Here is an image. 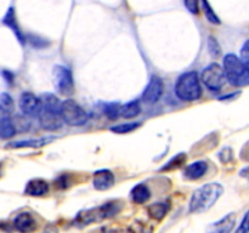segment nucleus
Here are the masks:
<instances>
[{
    "label": "nucleus",
    "mask_w": 249,
    "mask_h": 233,
    "mask_svg": "<svg viewBox=\"0 0 249 233\" xmlns=\"http://www.w3.org/2000/svg\"><path fill=\"white\" fill-rule=\"evenodd\" d=\"M175 94L184 101H196L202 96V87L198 74L187 72L180 75L175 84Z\"/></svg>",
    "instance_id": "20e7f679"
},
{
    "label": "nucleus",
    "mask_w": 249,
    "mask_h": 233,
    "mask_svg": "<svg viewBox=\"0 0 249 233\" xmlns=\"http://www.w3.org/2000/svg\"><path fill=\"white\" fill-rule=\"evenodd\" d=\"M207 170H208V164L203 162V160H198V162H195L192 164L187 165L184 171V176L187 180L201 179L206 174Z\"/></svg>",
    "instance_id": "dca6fc26"
},
{
    "label": "nucleus",
    "mask_w": 249,
    "mask_h": 233,
    "mask_svg": "<svg viewBox=\"0 0 249 233\" xmlns=\"http://www.w3.org/2000/svg\"><path fill=\"white\" fill-rule=\"evenodd\" d=\"M141 125V123L136 121V123H128V124H121V125H116L113 128H111L112 133H128L130 131L135 130L139 126Z\"/></svg>",
    "instance_id": "a878e982"
},
{
    "label": "nucleus",
    "mask_w": 249,
    "mask_h": 233,
    "mask_svg": "<svg viewBox=\"0 0 249 233\" xmlns=\"http://www.w3.org/2000/svg\"><path fill=\"white\" fill-rule=\"evenodd\" d=\"M28 41L36 49H43L45 46L49 45V43L44 39L39 38V36H34V35H28Z\"/></svg>",
    "instance_id": "cd10ccee"
},
{
    "label": "nucleus",
    "mask_w": 249,
    "mask_h": 233,
    "mask_svg": "<svg viewBox=\"0 0 249 233\" xmlns=\"http://www.w3.org/2000/svg\"><path fill=\"white\" fill-rule=\"evenodd\" d=\"M201 79L203 84L213 91L220 90L226 82L223 67L218 63H212V65L207 66L202 72Z\"/></svg>",
    "instance_id": "0eeeda50"
},
{
    "label": "nucleus",
    "mask_w": 249,
    "mask_h": 233,
    "mask_svg": "<svg viewBox=\"0 0 249 233\" xmlns=\"http://www.w3.org/2000/svg\"><path fill=\"white\" fill-rule=\"evenodd\" d=\"M185 162H186V154H185V153L177 154L173 159H170L164 166L160 167V171H170V170H175L178 169V167L181 166Z\"/></svg>",
    "instance_id": "b1692460"
},
{
    "label": "nucleus",
    "mask_w": 249,
    "mask_h": 233,
    "mask_svg": "<svg viewBox=\"0 0 249 233\" xmlns=\"http://www.w3.org/2000/svg\"><path fill=\"white\" fill-rule=\"evenodd\" d=\"M14 226L19 232H32L36 228V221L29 213H21L15 217Z\"/></svg>",
    "instance_id": "f8f14e48"
},
{
    "label": "nucleus",
    "mask_w": 249,
    "mask_h": 233,
    "mask_svg": "<svg viewBox=\"0 0 249 233\" xmlns=\"http://www.w3.org/2000/svg\"><path fill=\"white\" fill-rule=\"evenodd\" d=\"M131 200L136 204H145L151 198V192L148 187L143 183H139L131 189Z\"/></svg>",
    "instance_id": "a211bd4d"
},
{
    "label": "nucleus",
    "mask_w": 249,
    "mask_h": 233,
    "mask_svg": "<svg viewBox=\"0 0 249 233\" xmlns=\"http://www.w3.org/2000/svg\"><path fill=\"white\" fill-rule=\"evenodd\" d=\"M235 222H236L235 214H229V215L225 216L223 220L218 221V222H214L213 225L209 227V230H211L212 232H216V233H228L232 230L233 226H235Z\"/></svg>",
    "instance_id": "f3484780"
},
{
    "label": "nucleus",
    "mask_w": 249,
    "mask_h": 233,
    "mask_svg": "<svg viewBox=\"0 0 249 233\" xmlns=\"http://www.w3.org/2000/svg\"><path fill=\"white\" fill-rule=\"evenodd\" d=\"M0 175H1V165H0Z\"/></svg>",
    "instance_id": "473e14b6"
},
{
    "label": "nucleus",
    "mask_w": 249,
    "mask_h": 233,
    "mask_svg": "<svg viewBox=\"0 0 249 233\" xmlns=\"http://www.w3.org/2000/svg\"><path fill=\"white\" fill-rule=\"evenodd\" d=\"M49 192V183L45 180L41 179H33L26 184V188H24V193L27 196L32 197H40L44 196Z\"/></svg>",
    "instance_id": "4468645a"
},
{
    "label": "nucleus",
    "mask_w": 249,
    "mask_h": 233,
    "mask_svg": "<svg viewBox=\"0 0 249 233\" xmlns=\"http://www.w3.org/2000/svg\"><path fill=\"white\" fill-rule=\"evenodd\" d=\"M60 114L62 120L68 125L80 126L88 121V113L73 100L61 102Z\"/></svg>",
    "instance_id": "423d86ee"
},
{
    "label": "nucleus",
    "mask_w": 249,
    "mask_h": 233,
    "mask_svg": "<svg viewBox=\"0 0 249 233\" xmlns=\"http://www.w3.org/2000/svg\"><path fill=\"white\" fill-rule=\"evenodd\" d=\"M168 210H169V205L167 203H155L151 206H148L147 209L150 217L157 221L163 220L164 216L167 215Z\"/></svg>",
    "instance_id": "aec40b11"
},
{
    "label": "nucleus",
    "mask_w": 249,
    "mask_h": 233,
    "mask_svg": "<svg viewBox=\"0 0 249 233\" xmlns=\"http://www.w3.org/2000/svg\"><path fill=\"white\" fill-rule=\"evenodd\" d=\"M12 111H14V101L11 96L6 92L0 94V116H11Z\"/></svg>",
    "instance_id": "4be33fe9"
},
{
    "label": "nucleus",
    "mask_w": 249,
    "mask_h": 233,
    "mask_svg": "<svg viewBox=\"0 0 249 233\" xmlns=\"http://www.w3.org/2000/svg\"><path fill=\"white\" fill-rule=\"evenodd\" d=\"M55 140L53 137H39L32 140H21L7 143V148H40Z\"/></svg>",
    "instance_id": "ddd939ff"
},
{
    "label": "nucleus",
    "mask_w": 249,
    "mask_h": 233,
    "mask_svg": "<svg viewBox=\"0 0 249 233\" xmlns=\"http://www.w3.org/2000/svg\"><path fill=\"white\" fill-rule=\"evenodd\" d=\"M163 80L157 75L151 77L150 83L146 86L145 91L142 94V100L146 103H156L163 95Z\"/></svg>",
    "instance_id": "1a4fd4ad"
},
{
    "label": "nucleus",
    "mask_w": 249,
    "mask_h": 233,
    "mask_svg": "<svg viewBox=\"0 0 249 233\" xmlns=\"http://www.w3.org/2000/svg\"><path fill=\"white\" fill-rule=\"evenodd\" d=\"M201 6H202V10H203L204 15H206L207 19H208V21L211 22V23L216 24V26L221 23L220 18H219V17L216 16V14H215V12H214L213 7H212V5L209 4L208 0H201Z\"/></svg>",
    "instance_id": "5701e85b"
},
{
    "label": "nucleus",
    "mask_w": 249,
    "mask_h": 233,
    "mask_svg": "<svg viewBox=\"0 0 249 233\" xmlns=\"http://www.w3.org/2000/svg\"><path fill=\"white\" fill-rule=\"evenodd\" d=\"M248 58H249V56H248V41H245V44H243L242 51H241V60H242V62L245 63L246 66H249Z\"/></svg>",
    "instance_id": "7c9ffc66"
},
{
    "label": "nucleus",
    "mask_w": 249,
    "mask_h": 233,
    "mask_svg": "<svg viewBox=\"0 0 249 233\" xmlns=\"http://www.w3.org/2000/svg\"><path fill=\"white\" fill-rule=\"evenodd\" d=\"M114 184V175L111 170L101 169L95 171L92 176V186L97 191H107Z\"/></svg>",
    "instance_id": "9d476101"
},
{
    "label": "nucleus",
    "mask_w": 249,
    "mask_h": 233,
    "mask_svg": "<svg viewBox=\"0 0 249 233\" xmlns=\"http://www.w3.org/2000/svg\"><path fill=\"white\" fill-rule=\"evenodd\" d=\"M2 23L5 24L6 27H9L14 34L16 35V39L19 41V43L23 45L26 43V36L23 35L22 31L19 29L18 24H17V19H16V15H15V10L12 7H10L9 11L6 12V15L4 16V19H2Z\"/></svg>",
    "instance_id": "2eb2a0df"
},
{
    "label": "nucleus",
    "mask_w": 249,
    "mask_h": 233,
    "mask_svg": "<svg viewBox=\"0 0 249 233\" xmlns=\"http://www.w3.org/2000/svg\"><path fill=\"white\" fill-rule=\"evenodd\" d=\"M53 83L57 91L63 96H71L74 92V80L72 72L67 67L56 66L53 68Z\"/></svg>",
    "instance_id": "6e6552de"
},
{
    "label": "nucleus",
    "mask_w": 249,
    "mask_h": 233,
    "mask_svg": "<svg viewBox=\"0 0 249 233\" xmlns=\"http://www.w3.org/2000/svg\"><path fill=\"white\" fill-rule=\"evenodd\" d=\"M19 108L23 116H36L39 111V97L32 92H23L19 99Z\"/></svg>",
    "instance_id": "9b49d317"
},
{
    "label": "nucleus",
    "mask_w": 249,
    "mask_h": 233,
    "mask_svg": "<svg viewBox=\"0 0 249 233\" xmlns=\"http://www.w3.org/2000/svg\"><path fill=\"white\" fill-rule=\"evenodd\" d=\"M208 45H209V52H211V55L213 56V57H218V56H220L221 49L218 41L215 40V38L211 36L208 40Z\"/></svg>",
    "instance_id": "bb28decb"
},
{
    "label": "nucleus",
    "mask_w": 249,
    "mask_h": 233,
    "mask_svg": "<svg viewBox=\"0 0 249 233\" xmlns=\"http://www.w3.org/2000/svg\"><path fill=\"white\" fill-rule=\"evenodd\" d=\"M219 159L223 163H229L232 159V150L229 147H225L220 153H219Z\"/></svg>",
    "instance_id": "c756f323"
},
{
    "label": "nucleus",
    "mask_w": 249,
    "mask_h": 233,
    "mask_svg": "<svg viewBox=\"0 0 249 233\" xmlns=\"http://www.w3.org/2000/svg\"><path fill=\"white\" fill-rule=\"evenodd\" d=\"M223 69L226 80L233 86L242 87L249 83L248 66H246L235 53H229L224 57Z\"/></svg>",
    "instance_id": "7ed1b4c3"
},
{
    "label": "nucleus",
    "mask_w": 249,
    "mask_h": 233,
    "mask_svg": "<svg viewBox=\"0 0 249 233\" xmlns=\"http://www.w3.org/2000/svg\"><path fill=\"white\" fill-rule=\"evenodd\" d=\"M237 232H242V233H248V213H246L245 217H243L242 223H241V227L238 228Z\"/></svg>",
    "instance_id": "2f4dec72"
},
{
    "label": "nucleus",
    "mask_w": 249,
    "mask_h": 233,
    "mask_svg": "<svg viewBox=\"0 0 249 233\" xmlns=\"http://www.w3.org/2000/svg\"><path fill=\"white\" fill-rule=\"evenodd\" d=\"M184 4L191 14L197 15L199 12V0H184Z\"/></svg>",
    "instance_id": "c85d7f7f"
},
{
    "label": "nucleus",
    "mask_w": 249,
    "mask_h": 233,
    "mask_svg": "<svg viewBox=\"0 0 249 233\" xmlns=\"http://www.w3.org/2000/svg\"><path fill=\"white\" fill-rule=\"evenodd\" d=\"M224 192L220 183H206L194 192L190 200V211L195 214L204 213L215 204Z\"/></svg>",
    "instance_id": "f03ea898"
},
{
    "label": "nucleus",
    "mask_w": 249,
    "mask_h": 233,
    "mask_svg": "<svg viewBox=\"0 0 249 233\" xmlns=\"http://www.w3.org/2000/svg\"><path fill=\"white\" fill-rule=\"evenodd\" d=\"M16 133L14 123H12L11 116H0V137L9 138Z\"/></svg>",
    "instance_id": "412c9836"
},
{
    "label": "nucleus",
    "mask_w": 249,
    "mask_h": 233,
    "mask_svg": "<svg viewBox=\"0 0 249 233\" xmlns=\"http://www.w3.org/2000/svg\"><path fill=\"white\" fill-rule=\"evenodd\" d=\"M140 112L141 106L138 100H134V101L128 102V103L123 104V106H119V116H123L125 119L135 118L136 116L140 114Z\"/></svg>",
    "instance_id": "6ab92c4d"
},
{
    "label": "nucleus",
    "mask_w": 249,
    "mask_h": 233,
    "mask_svg": "<svg viewBox=\"0 0 249 233\" xmlns=\"http://www.w3.org/2000/svg\"><path fill=\"white\" fill-rule=\"evenodd\" d=\"M121 210V206L116 201H109V203L104 204L101 206H96L94 209H89L78 215L77 221L82 223H91V222H100L102 220L112 217Z\"/></svg>",
    "instance_id": "39448f33"
},
{
    "label": "nucleus",
    "mask_w": 249,
    "mask_h": 233,
    "mask_svg": "<svg viewBox=\"0 0 249 233\" xmlns=\"http://www.w3.org/2000/svg\"><path fill=\"white\" fill-rule=\"evenodd\" d=\"M104 113L106 114L109 120H116L119 116V106L117 103H105L104 104Z\"/></svg>",
    "instance_id": "393cba45"
},
{
    "label": "nucleus",
    "mask_w": 249,
    "mask_h": 233,
    "mask_svg": "<svg viewBox=\"0 0 249 233\" xmlns=\"http://www.w3.org/2000/svg\"><path fill=\"white\" fill-rule=\"evenodd\" d=\"M61 101L53 94L46 92L39 97L38 118L41 128L45 130H57L62 126L61 118Z\"/></svg>",
    "instance_id": "f257e3e1"
}]
</instances>
